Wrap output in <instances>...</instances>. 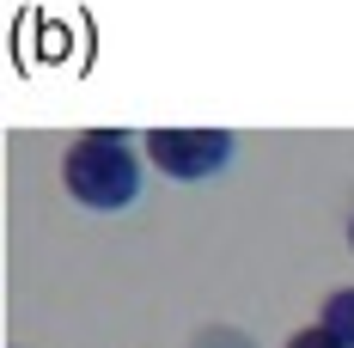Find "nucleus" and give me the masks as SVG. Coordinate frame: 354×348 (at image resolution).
Instances as JSON below:
<instances>
[{"label":"nucleus","instance_id":"obj_1","mask_svg":"<svg viewBox=\"0 0 354 348\" xmlns=\"http://www.w3.org/2000/svg\"><path fill=\"white\" fill-rule=\"evenodd\" d=\"M62 183L80 208L116 214L141 196V159H135L122 129H98V135H80L62 153Z\"/></svg>","mask_w":354,"mask_h":348},{"label":"nucleus","instance_id":"obj_2","mask_svg":"<svg viewBox=\"0 0 354 348\" xmlns=\"http://www.w3.org/2000/svg\"><path fill=\"white\" fill-rule=\"evenodd\" d=\"M141 147H147V159H153V172L177 177V183H202V177L226 172L232 153H239V140L226 135V129H153Z\"/></svg>","mask_w":354,"mask_h":348},{"label":"nucleus","instance_id":"obj_3","mask_svg":"<svg viewBox=\"0 0 354 348\" xmlns=\"http://www.w3.org/2000/svg\"><path fill=\"white\" fill-rule=\"evenodd\" d=\"M318 324H324V330H336V342H342V348H354V287H342V293L324 300Z\"/></svg>","mask_w":354,"mask_h":348},{"label":"nucleus","instance_id":"obj_4","mask_svg":"<svg viewBox=\"0 0 354 348\" xmlns=\"http://www.w3.org/2000/svg\"><path fill=\"white\" fill-rule=\"evenodd\" d=\"M287 348H342V342H336V330H324V324H312V330H299V336H293Z\"/></svg>","mask_w":354,"mask_h":348},{"label":"nucleus","instance_id":"obj_5","mask_svg":"<svg viewBox=\"0 0 354 348\" xmlns=\"http://www.w3.org/2000/svg\"><path fill=\"white\" fill-rule=\"evenodd\" d=\"M348 244H354V220H348Z\"/></svg>","mask_w":354,"mask_h":348}]
</instances>
